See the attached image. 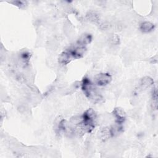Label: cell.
<instances>
[{
    "label": "cell",
    "mask_w": 158,
    "mask_h": 158,
    "mask_svg": "<svg viewBox=\"0 0 158 158\" xmlns=\"http://www.w3.org/2000/svg\"><path fill=\"white\" fill-rule=\"evenodd\" d=\"M92 40V36L90 34H84L77 41L79 43L86 46L87 44H89Z\"/></svg>",
    "instance_id": "52a82bcc"
},
{
    "label": "cell",
    "mask_w": 158,
    "mask_h": 158,
    "mask_svg": "<svg viewBox=\"0 0 158 158\" xmlns=\"http://www.w3.org/2000/svg\"><path fill=\"white\" fill-rule=\"evenodd\" d=\"M96 114L93 109H88L82 115L81 120L76 126L77 133H90L95 127Z\"/></svg>",
    "instance_id": "7a4b0ae2"
},
{
    "label": "cell",
    "mask_w": 158,
    "mask_h": 158,
    "mask_svg": "<svg viewBox=\"0 0 158 158\" xmlns=\"http://www.w3.org/2000/svg\"><path fill=\"white\" fill-rule=\"evenodd\" d=\"M14 4L15 6L21 7V6L25 5V2L21 1H15V2H14Z\"/></svg>",
    "instance_id": "8fae6325"
},
{
    "label": "cell",
    "mask_w": 158,
    "mask_h": 158,
    "mask_svg": "<svg viewBox=\"0 0 158 158\" xmlns=\"http://www.w3.org/2000/svg\"><path fill=\"white\" fill-rule=\"evenodd\" d=\"M86 51V46L77 41L74 44L67 48L60 54L59 62L62 65H67L73 59H78L82 57Z\"/></svg>",
    "instance_id": "6da1fadb"
},
{
    "label": "cell",
    "mask_w": 158,
    "mask_h": 158,
    "mask_svg": "<svg viewBox=\"0 0 158 158\" xmlns=\"http://www.w3.org/2000/svg\"><path fill=\"white\" fill-rule=\"evenodd\" d=\"M113 115L115 118V122L118 125H122L126 118V114L123 109L116 107L113 110Z\"/></svg>",
    "instance_id": "5b68a950"
},
{
    "label": "cell",
    "mask_w": 158,
    "mask_h": 158,
    "mask_svg": "<svg viewBox=\"0 0 158 158\" xmlns=\"http://www.w3.org/2000/svg\"><path fill=\"white\" fill-rule=\"evenodd\" d=\"M152 99V106L155 109H156L157 107V90L156 87L154 88L153 89Z\"/></svg>",
    "instance_id": "9c48e42d"
},
{
    "label": "cell",
    "mask_w": 158,
    "mask_h": 158,
    "mask_svg": "<svg viewBox=\"0 0 158 158\" xmlns=\"http://www.w3.org/2000/svg\"><path fill=\"white\" fill-rule=\"evenodd\" d=\"M112 77L107 73H101L94 77V83L99 86H104L110 83Z\"/></svg>",
    "instance_id": "277c9868"
},
{
    "label": "cell",
    "mask_w": 158,
    "mask_h": 158,
    "mask_svg": "<svg viewBox=\"0 0 158 158\" xmlns=\"http://www.w3.org/2000/svg\"><path fill=\"white\" fill-rule=\"evenodd\" d=\"M81 89L86 98L93 103H98L102 99V96L97 92L93 84L87 77H84L82 80Z\"/></svg>",
    "instance_id": "3957f363"
},
{
    "label": "cell",
    "mask_w": 158,
    "mask_h": 158,
    "mask_svg": "<svg viewBox=\"0 0 158 158\" xmlns=\"http://www.w3.org/2000/svg\"><path fill=\"white\" fill-rule=\"evenodd\" d=\"M20 57H21V59L23 60V62L24 63H27L30 58V53L28 52H26V51H24L23 52L21 55H20Z\"/></svg>",
    "instance_id": "30bf717a"
},
{
    "label": "cell",
    "mask_w": 158,
    "mask_h": 158,
    "mask_svg": "<svg viewBox=\"0 0 158 158\" xmlns=\"http://www.w3.org/2000/svg\"><path fill=\"white\" fill-rule=\"evenodd\" d=\"M153 83H154L153 80L149 77H146L141 80V85L144 88L149 87L151 86Z\"/></svg>",
    "instance_id": "ba28073f"
},
{
    "label": "cell",
    "mask_w": 158,
    "mask_h": 158,
    "mask_svg": "<svg viewBox=\"0 0 158 158\" xmlns=\"http://www.w3.org/2000/svg\"><path fill=\"white\" fill-rule=\"evenodd\" d=\"M139 28L143 32L148 33L154 30V25L153 23L149 22H144L140 24Z\"/></svg>",
    "instance_id": "8992f818"
}]
</instances>
